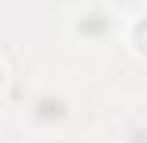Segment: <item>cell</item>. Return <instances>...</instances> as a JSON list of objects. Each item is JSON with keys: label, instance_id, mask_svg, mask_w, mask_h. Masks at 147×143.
<instances>
[{"label": "cell", "instance_id": "3957f363", "mask_svg": "<svg viewBox=\"0 0 147 143\" xmlns=\"http://www.w3.org/2000/svg\"><path fill=\"white\" fill-rule=\"evenodd\" d=\"M119 44H123V52H127L131 60H139V64L147 68V8H143V12H135V16H127V20H123Z\"/></svg>", "mask_w": 147, "mask_h": 143}, {"label": "cell", "instance_id": "277c9868", "mask_svg": "<svg viewBox=\"0 0 147 143\" xmlns=\"http://www.w3.org/2000/svg\"><path fill=\"white\" fill-rule=\"evenodd\" d=\"M103 4H107L119 20H127V16H135V12H143V8H147V0H103Z\"/></svg>", "mask_w": 147, "mask_h": 143}, {"label": "cell", "instance_id": "5b68a950", "mask_svg": "<svg viewBox=\"0 0 147 143\" xmlns=\"http://www.w3.org/2000/svg\"><path fill=\"white\" fill-rule=\"evenodd\" d=\"M8 92V64H4V56H0V95Z\"/></svg>", "mask_w": 147, "mask_h": 143}, {"label": "cell", "instance_id": "7a4b0ae2", "mask_svg": "<svg viewBox=\"0 0 147 143\" xmlns=\"http://www.w3.org/2000/svg\"><path fill=\"white\" fill-rule=\"evenodd\" d=\"M68 40L76 48H88V52H103V48L119 44L123 20L103 4V0H80L72 12H68V24H64Z\"/></svg>", "mask_w": 147, "mask_h": 143}, {"label": "cell", "instance_id": "6da1fadb", "mask_svg": "<svg viewBox=\"0 0 147 143\" xmlns=\"http://www.w3.org/2000/svg\"><path fill=\"white\" fill-rule=\"evenodd\" d=\"M72 115H76V95L56 80L36 84L28 92L24 107H20V123L32 135H56V131H64L72 123Z\"/></svg>", "mask_w": 147, "mask_h": 143}]
</instances>
